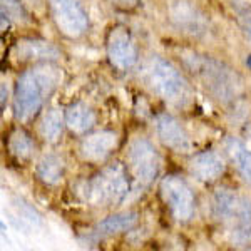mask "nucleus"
I'll use <instances>...</instances> for the list:
<instances>
[{
  "label": "nucleus",
  "instance_id": "1",
  "mask_svg": "<svg viewBox=\"0 0 251 251\" xmlns=\"http://www.w3.org/2000/svg\"><path fill=\"white\" fill-rule=\"evenodd\" d=\"M139 79L154 96L166 104L186 109L193 104L194 91L188 79L174 64L159 55H149L141 64Z\"/></svg>",
  "mask_w": 251,
  "mask_h": 251
},
{
  "label": "nucleus",
  "instance_id": "15",
  "mask_svg": "<svg viewBox=\"0 0 251 251\" xmlns=\"http://www.w3.org/2000/svg\"><path fill=\"white\" fill-rule=\"evenodd\" d=\"M225 148L238 174L243 177L246 184L251 186V151L236 137H228Z\"/></svg>",
  "mask_w": 251,
  "mask_h": 251
},
{
  "label": "nucleus",
  "instance_id": "14",
  "mask_svg": "<svg viewBox=\"0 0 251 251\" xmlns=\"http://www.w3.org/2000/svg\"><path fill=\"white\" fill-rule=\"evenodd\" d=\"M64 119L69 131L74 134H86L91 131L96 124V114L86 102H74L71 104L66 112H64Z\"/></svg>",
  "mask_w": 251,
  "mask_h": 251
},
{
  "label": "nucleus",
  "instance_id": "4",
  "mask_svg": "<svg viewBox=\"0 0 251 251\" xmlns=\"http://www.w3.org/2000/svg\"><path fill=\"white\" fill-rule=\"evenodd\" d=\"M213 214L228 226L234 243H251V198L236 194L231 189H218L213 196Z\"/></svg>",
  "mask_w": 251,
  "mask_h": 251
},
{
  "label": "nucleus",
  "instance_id": "16",
  "mask_svg": "<svg viewBox=\"0 0 251 251\" xmlns=\"http://www.w3.org/2000/svg\"><path fill=\"white\" fill-rule=\"evenodd\" d=\"M66 164L55 154H46L40 157V161L35 166V176L40 183L46 186H55L62 181Z\"/></svg>",
  "mask_w": 251,
  "mask_h": 251
},
{
  "label": "nucleus",
  "instance_id": "20",
  "mask_svg": "<svg viewBox=\"0 0 251 251\" xmlns=\"http://www.w3.org/2000/svg\"><path fill=\"white\" fill-rule=\"evenodd\" d=\"M64 124H66V119H64L57 109H49L46 114H44L42 121H40L39 126L40 136L47 143H57L60 136H62Z\"/></svg>",
  "mask_w": 251,
  "mask_h": 251
},
{
  "label": "nucleus",
  "instance_id": "13",
  "mask_svg": "<svg viewBox=\"0 0 251 251\" xmlns=\"http://www.w3.org/2000/svg\"><path fill=\"white\" fill-rule=\"evenodd\" d=\"M171 19L183 32L193 35H200L206 32V20L204 15L194 5L188 2H176L171 7Z\"/></svg>",
  "mask_w": 251,
  "mask_h": 251
},
{
  "label": "nucleus",
  "instance_id": "19",
  "mask_svg": "<svg viewBox=\"0 0 251 251\" xmlns=\"http://www.w3.org/2000/svg\"><path fill=\"white\" fill-rule=\"evenodd\" d=\"M139 218L137 213H121L112 214V216L106 218L97 225V233L100 234H117L123 231H129L137 225Z\"/></svg>",
  "mask_w": 251,
  "mask_h": 251
},
{
  "label": "nucleus",
  "instance_id": "8",
  "mask_svg": "<svg viewBox=\"0 0 251 251\" xmlns=\"http://www.w3.org/2000/svg\"><path fill=\"white\" fill-rule=\"evenodd\" d=\"M161 196L168 204L173 218L179 223H188L196 211V201L194 194L181 176L177 174H168L161 181Z\"/></svg>",
  "mask_w": 251,
  "mask_h": 251
},
{
  "label": "nucleus",
  "instance_id": "10",
  "mask_svg": "<svg viewBox=\"0 0 251 251\" xmlns=\"http://www.w3.org/2000/svg\"><path fill=\"white\" fill-rule=\"evenodd\" d=\"M157 139L174 152L186 154L193 149V141L184 126L171 114H157L154 119Z\"/></svg>",
  "mask_w": 251,
  "mask_h": 251
},
{
  "label": "nucleus",
  "instance_id": "24",
  "mask_svg": "<svg viewBox=\"0 0 251 251\" xmlns=\"http://www.w3.org/2000/svg\"><path fill=\"white\" fill-rule=\"evenodd\" d=\"M2 106H5V86H2Z\"/></svg>",
  "mask_w": 251,
  "mask_h": 251
},
{
  "label": "nucleus",
  "instance_id": "6",
  "mask_svg": "<svg viewBox=\"0 0 251 251\" xmlns=\"http://www.w3.org/2000/svg\"><path fill=\"white\" fill-rule=\"evenodd\" d=\"M127 169L137 188H148L159 176L161 156L144 137L134 139L127 151Z\"/></svg>",
  "mask_w": 251,
  "mask_h": 251
},
{
  "label": "nucleus",
  "instance_id": "22",
  "mask_svg": "<svg viewBox=\"0 0 251 251\" xmlns=\"http://www.w3.org/2000/svg\"><path fill=\"white\" fill-rule=\"evenodd\" d=\"M236 19L240 24L243 34L246 35V39L251 42V9H236Z\"/></svg>",
  "mask_w": 251,
  "mask_h": 251
},
{
  "label": "nucleus",
  "instance_id": "5",
  "mask_svg": "<svg viewBox=\"0 0 251 251\" xmlns=\"http://www.w3.org/2000/svg\"><path fill=\"white\" fill-rule=\"evenodd\" d=\"M131 181L121 164H111L87 179L80 188L84 201L94 206H116L127 198Z\"/></svg>",
  "mask_w": 251,
  "mask_h": 251
},
{
  "label": "nucleus",
  "instance_id": "12",
  "mask_svg": "<svg viewBox=\"0 0 251 251\" xmlns=\"http://www.w3.org/2000/svg\"><path fill=\"white\" fill-rule=\"evenodd\" d=\"M225 161L214 151H203L189 159V173L201 183H214L225 173Z\"/></svg>",
  "mask_w": 251,
  "mask_h": 251
},
{
  "label": "nucleus",
  "instance_id": "18",
  "mask_svg": "<svg viewBox=\"0 0 251 251\" xmlns=\"http://www.w3.org/2000/svg\"><path fill=\"white\" fill-rule=\"evenodd\" d=\"M9 152L17 161H29L34 154L35 144L32 141L29 132H25L22 127H17L9 136Z\"/></svg>",
  "mask_w": 251,
  "mask_h": 251
},
{
  "label": "nucleus",
  "instance_id": "23",
  "mask_svg": "<svg viewBox=\"0 0 251 251\" xmlns=\"http://www.w3.org/2000/svg\"><path fill=\"white\" fill-rule=\"evenodd\" d=\"M107 2L117 10L129 12V10H134L136 7L141 3V0H107Z\"/></svg>",
  "mask_w": 251,
  "mask_h": 251
},
{
  "label": "nucleus",
  "instance_id": "11",
  "mask_svg": "<svg viewBox=\"0 0 251 251\" xmlns=\"http://www.w3.org/2000/svg\"><path fill=\"white\" fill-rule=\"evenodd\" d=\"M119 137L112 131H99L89 134L82 139L79 146V154L84 161L100 163L117 148Z\"/></svg>",
  "mask_w": 251,
  "mask_h": 251
},
{
  "label": "nucleus",
  "instance_id": "7",
  "mask_svg": "<svg viewBox=\"0 0 251 251\" xmlns=\"http://www.w3.org/2000/svg\"><path fill=\"white\" fill-rule=\"evenodd\" d=\"M47 7L52 22L64 37L77 39L87 30V12L79 0H47Z\"/></svg>",
  "mask_w": 251,
  "mask_h": 251
},
{
  "label": "nucleus",
  "instance_id": "17",
  "mask_svg": "<svg viewBox=\"0 0 251 251\" xmlns=\"http://www.w3.org/2000/svg\"><path fill=\"white\" fill-rule=\"evenodd\" d=\"M20 60H50L59 55V50L50 42L44 40H20L17 46Z\"/></svg>",
  "mask_w": 251,
  "mask_h": 251
},
{
  "label": "nucleus",
  "instance_id": "9",
  "mask_svg": "<svg viewBox=\"0 0 251 251\" xmlns=\"http://www.w3.org/2000/svg\"><path fill=\"white\" fill-rule=\"evenodd\" d=\"M106 50L109 62L117 71L132 69L139 60L136 40L127 27L124 25H114L109 30L106 39Z\"/></svg>",
  "mask_w": 251,
  "mask_h": 251
},
{
  "label": "nucleus",
  "instance_id": "21",
  "mask_svg": "<svg viewBox=\"0 0 251 251\" xmlns=\"http://www.w3.org/2000/svg\"><path fill=\"white\" fill-rule=\"evenodd\" d=\"M2 17L7 20H17V22H27L29 15L24 9L20 0H2Z\"/></svg>",
  "mask_w": 251,
  "mask_h": 251
},
{
  "label": "nucleus",
  "instance_id": "3",
  "mask_svg": "<svg viewBox=\"0 0 251 251\" xmlns=\"http://www.w3.org/2000/svg\"><path fill=\"white\" fill-rule=\"evenodd\" d=\"M186 67L200 79L213 97L221 102H229L243 92V80L231 67L220 60L200 54H183Z\"/></svg>",
  "mask_w": 251,
  "mask_h": 251
},
{
  "label": "nucleus",
  "instance_id": "25",
  "mask_svg": "<svg viewBox=\"0 0 251 251\" xmlns=\"http://www.w3.org/2000/svg\"><path fill=\"white\" fill-rule=\"evenodd\" d=\"M248 64H250V66H251V57L248 59Z\"/></svg>",
  "mask_w": 251,
  "mask_h": 251
},
{
  "label": "nucleus",
  "instance_id": "2",
  "mask_svg": "<svg viewBox=\"0 0 251 251\" xmlns=\"http://www.w3.org/2000/svg\"><path fill=\"white\" fill-rule=\"evenodd\" d=\"M62 79L60 69L40 64L25 71L17 79L14 91V116L20 123L34 119L44 107L49 96L57 89Z\"/></svg>",
  "mask_w": 251,
  "mask_h": 251
}]
</instances>
